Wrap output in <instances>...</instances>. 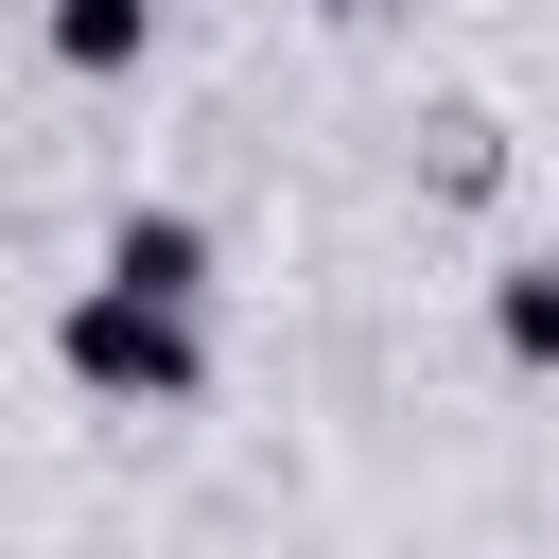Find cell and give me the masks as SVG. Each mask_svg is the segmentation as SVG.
<instances>
[{
  "instance_id": "3957f363",
  "label": "cell",
  "mask_w": 559,
  "mask_h": 559,
  "mask_svg": "<svg viewBox=\"0 0 559 559\" xmlns=\"http://www.w3.org/2000/svg\"><path fill=\"white\" fill-rule=\"evenodd\" d=\"M157 52V0H52V70H140Z\"/></svg>"
},
{
  "instance_id": "6da1fadb",
  "label": "cell",
  "mask_w": 559,
  "mask_h": 559,
  "mask_svg": "<svg viewBox=\"0 0 559 559\" xmlns=\"http://www.w3.org/2000/svg\"><path fill=\"white\" fill-rule=\"evenodd\" d=\"M52 367H70L87 402H192V384H210V332H192L175 297H122V280H87V297L52 314Z\"/></svg>"
},
{
  "instance_id": "277c9868",
  "label": "cell",
  "mask_w": 559,
  "mask_h": 559,
  "mask_svg": "<svg viewBox=\"0 0 559 559\" xmlns=\"http://www.w3.org/2000/svg\"><path fill=\"white\" fill-rule=\"evenodd\" d=\"M489 349L507 367H559V262H507L489 280Z\"/></svg>"
},
{
  "instance_id": "7a4b0ae2",
  "label": "cell",
  "mask_w": 559,
  "mask_h": 559,
  "mask_svg": "<svg viewBox=\"0 0 559 559\" xmlns=\"http://www.w3.org/2000/svg\"><path fill=\"white\" fill-rule=\"evenodd\" d=\"M105 280H122V297L210 314V227H192V210H122V227H105Z\"/></svg>"
}]
</instances>
